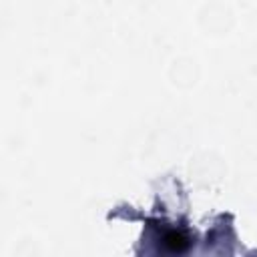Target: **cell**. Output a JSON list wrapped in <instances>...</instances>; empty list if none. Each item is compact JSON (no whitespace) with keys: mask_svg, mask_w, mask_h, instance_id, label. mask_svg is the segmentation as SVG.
<instances>
[{"mask_svg":"<svg viewBox=\"0 0 257 257\" xmlns=\"http://www.w3.org/2000/svg\"><path fill=\"white\" fill-rule=\"evenodd\" d=\"M163 247H165L169 253H183V251L187 249V239H185L181 233L169 231V233L163 237Z\"/></svg>","mask_w":257,"mask_h":257,"instance_id":"1","label":"cell"}]
</instances>
